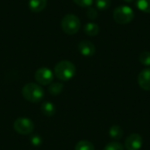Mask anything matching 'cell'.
<instances>
[{
    "label": "cell",
    "mask_w": 150,
    "mask_h": 150,
    "mask_svg": "<svg viewBox=\"0 0 150 150\" xmlns=\"http://www.w3.org/2000/svg\"><path fill=\"white\" fill-rule=\"evenodd\" d=\"M104 150H124V147H123V145L120 144V142H112L108 143V144L105 147Z\"/></svg>",
    "instance_id": "d6986e66"
},
{
    "label": "cell",
    "mask_w": 150,
    "mask_h": 150,
    "mask_svg": "<svg viewBox=\"0 0 150 150\" xmlns=\"http://www.w3.org/2000/svg\"><path fill=\"white\" fill-rule=\"evenodd\" d=\"M76 72V66L69 61H61L54 66V74L61 81H69L72 79Z\"/></svg>",
    "instance_id": "6da1fadb"
},
{
    "label": "cell",
    "mask_w": 150,
    "mask_h": 150,
    "mask_svg": "<svg viewBox=\"0 0 150 150\" xmlns=\"http://www.w3.org/2000/svg\"><path fill=\"white\" fill-rule=\"evenodd\" d=\"M86 15H87V17H88L90 19L93 20V19H96V18H98V11H97V10H96L95 8L90 6V7H88V9H87Z\"/></svg>",
    "instance_id": "ffe728a7"
},
{
    "label": "cell",
    "mask_w": 150,
    "mask_h": 150,
    "mask_svg": "<svg viewBox=\"0 0 150 150\" xmlns=\"http://www.w3.org/2000/svg\"><path fill=\"white\" fill-rule=\"evenodd\" d=\"M134 18V10L127 5H120L113 11V19L120 25L130 23Z\"/></svg>",
    "instance_id": "277c9868"
},
{
    "label": "cell",
    "mask_w": 150,
    "mask_h": 150,
    "mask_svg": "<svg viewBox=\"0 0 150 150\" xmlns=\"http://www.w3.org/2000/svg\"><path fill=\"white\" fill-rule=\"evenodd\" d=\"M83 31L88 36H91V37L96 36L99 33V25L98 24H96V23L90 22V23H87L84 25Z\"/></svg>",
    "instance_id": "7c38bea8"
},
{
    "label": "cell",
    "mask_w": 150,
    "mask_h": 150,
    "mask_svg": "<svg viewBox=\"0 0 150 150\" xmlns=\"http://www.w3.org/2000/svg\"><path fill=\"white\" fill-rule=\"evenodd\" d=\"M63 90V84L61 83H51L48 87V91L52 96H58Z\"/></svg>",
    "instance_id": "9a60e30c"
},
{
    "label": "cell",
    "mask_w": 150,
    "mask_h": 150,
    "mask_svg": "<svg viewBox=\"0 0 150 150\" xmlns=\"http://www.w3.org/2000/svg\"><path fill=\"white\" fill-rule=\"evenodd\" d=\"M13 128L14 130L22 135H28L33 132L34 129V124L33 122L28 119V118H18L13 123Z\"/></svg>",
    "instance_id": "5b68a950"
},
{
    "label": "cell",
    "mask_w": 150,
    "mask_h": 150,
    "mask_svg": "<svg viewBox=\"0 0 150 150\" xmlns=\"http://www.w3.org/2000/svg\"><path fill=\"white\" fill-rule=\"evenodd\" d=\"M40 110H41V112L47 117H51L55 113L54 105L51 102H48V101L42 103V105L40 106Z\"/></svg>",
    "instance_id": "8fae6325"
},
{
    "label": "cell",
    "mask_w": 150,
    "mask_h": 150,
    "mask_svg": "<svg viewBox=\"0 0 150 150\" xmlns=\"http://www.w3.org/2000/svg\"><path fill=\"white\" fill-rule=\"evenodd\" d=\"M76 4L81 7H90L92 5L94 0H73Z\"/></svg>",
    "instance_id": "7402d4cb"
},
{
    "label": "cell",
    "mask_w": 150,
    "mask_h": 150,
    "mask_svg": "<svg viewBox=\"0 0 150 150\" xmlns=\"http://www.w3.org/2000/svg\"><path fill=\"white\" fill-rule=\"evenodd\" d=\"M47 4V0H29L28 7L29 9L35 13L40 12L43 11Z\"/></svg>",
    "instance_id": "30bf717a"
},
{
    "label": "cell",
    "mask_w": 150,
    "mask_h": 150,
    "mask_svg": "<svg viewBox=\"0 0 150 150\" xmlns=\"http://www.w3.org/2000/svg\"><path fill=\"white\" fill-rule=\"evenodd\" d=\"M138 83L144 91H150V68L142 69L138 76Z\"/></svg>",
    "instance_id": "9c48e42d"
},
{
    "label": "cell",
    "mask_w": 150,
    "mask_h": 150,
    "mask_svg": "<svg viewBox=\"0 0 150 150\" xmlns=\"http://www.w3.org/2000/svg\"><path fill=\"white\" fill-rule=\"evenodd\" d=\"M61 27L65 33L69 35H73L79 31L81 27V22L76 15L69 13L62 18Z\"/></svg>",
    "instance_id": "3957f363"
},
{
    "label": "cell",
    "mask_w": 150,
    "mask_h": 150,
    "mask_svg": "<svg viewBox=\"0 0 150 150\" xmlns=\"http://www.w3.org/2000/svg\"><path fill=\"white\" fill-rule=\"evenodd\" d=\"M109 134L110 136L114 139V140H120L124 134L123 129L120 126H112L110 130H109Z\"/></svg>",
    "instance_id": "4fadbf2b"
},
{
    "label": "cell",
    "mask_w": 150,
    "mask_h": 150,
    "mask_svg": "<svg viewBox=\"0 0 150 150\" xmlns=\"http://www.w3.org/2000/svg\"><path fill=\"white\" fill-rule=\"evenodd\" d=\"M123 1H125V2H127V3H132L134 0H123Z\"/></svg>",
    "instance_id": "603a6c76"
},
{
    "label": "cell",
    "mask_w": 150,
    "mask_h": 150,
    "mask_svg": "<svg viewBox=\"0 0 150 150\" xmlns=\"http://www.w3.org/2000/svg\"><path fill=\"white\" fill-rule=\"evenodd\" d=\"M44 90L43 88L35 83H26L22 89L23 98L31 103H39L44 98Z\"/></svg>",
    "instance_id": "7a4b0ae2"
},
{
    "label": "cell",
    "mask_w": 150,
    "mask_h": 150,
    "mask_svg": "<svg viewBox=\"0 0 150 150\" xmlns=\"http://www.w3.org/2000/svg\"><path fill=\"white\" fill-rule=\"evenodd\" d=\"M139 61L144 66H150V52H142L139 56Z\"/></svg>",
    "instance_id": "ac0fdd59"
},
{
    "label": "cell",
    "mask_w": 150,
    "mask_h": 150,
    "mask_svg": "<svg viewBox=\"0 0 150 150\" xmlns=\"http://www.w3.org/2000/svg\"><path fill=\"white\" fill-rule=\"evenodd\" d=\"M77 48H78V51L80 52V54L86 57H91V56L94 55V54L96 52L95 45L91 41L87 40L80 41L77 45Z\"/></svg>",
    "instance_id": "ba28073f"
},
{
    "label": "cell",
    "mask_w": 150,
    "mask_h": 150,
    "mask_svg": "<svg viewBox=\"0 0 150 150\" xmlns=\"http://www.w3.org/2000/svg\"><path fill=\"white\" fill-rule=\"evenodd\" d=\"M30 142L32 143L33 146L38 147L42 143V139L39 134H33L30 137Z\"/></svg>",
    "instance_id": "44dd1931"
},
{
    "label": "cell",
    "mask_w": 150,
    "mask_h": 150,
    "mask_svg": "<svg viewBox=\"0 0 150 150\" xmlns=\"http://www.w3.org/2000/svg\"><path fill=\"white\" fill-rule=\"evenodd\" d=\"M95 4H96V7L98 10L105 11V10H107L108 8H110L112 0H96Z\"/></svg>",
    "instance_id": "e0dca14e"
},
{
    "label": "cell",
    "mask_w": 150,
    "mask_h": 150,
    "mask_svg": "<svg viewBox=\"0 0 150 150\" xmlns=\"http://www.w3.org/2000/svg\"><path fill=\"white\" fill-rule=\"evenodd\" d=\"M143 140L139 134H130L125 142V147L127 150H140L142 147Z\"/></svg>",
    "instance_id": "52a82bcc"
},
{
    "label": "cell",
    "mask_w": 150,
    "mask_h": 150,
    "mask_svg": "<svg viewBox=\"0 0 150 150\" xmlns=\"http://www.w3.org/2000/svg\"><path fill=\"white\" fill-rule=\"evenodd\" d=\"M136 5L140 11L150 13V0H136Z\"/></svg>",
    "instance_id": "2e32d148"
},
{
    "label": "cell",
    "mask_w": 150,
    "mask_h": 150,
    "mask_svg": "<svg viewBox=\"0 0 150 150\" xmlns=\"http://www.w3.org/2000/svg\"><path fill=\"white\" fill-rule=\"evenodd\" d=\"M75 150H95V147L91 142L83 140L76 143Z\"/></svg>",
    "instance_id": "5bb4252c"
},
{
    "label": "cell",
    "mask_w": 150,
    "mask_h": 150,
    "mask_svg": "<svg viewBox=\"0 0 150 150\" xmlns=\"http://www.w3.org/2000/svg\"><path fill=\"white\" fill-rule=\"evenodd\" d=\"M54 77V72L46 67L40 68L36 70L34 74V78L40 85H48L50 84Z\"/></svg>",
    "instance_id": "8992f818"
}]
</instances>
